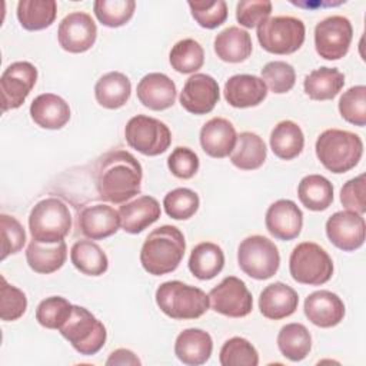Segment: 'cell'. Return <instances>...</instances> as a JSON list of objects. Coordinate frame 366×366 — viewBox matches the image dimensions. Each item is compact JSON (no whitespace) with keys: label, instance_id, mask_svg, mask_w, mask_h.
I'll list each match as a JSON object with an SVG mask.
<instances>
[{"label":"cell","instance_id":"6da1fadb","mask_svg":"<svg viewBox=\"0 0 366 366\" xmlns=\"http://www.w3.org/2000/svg\"><path fill=\"white\" fill-rule=\"evenodd\" d=\"M142 179V164L126 150L104 153L94 167V184L99 197L116 204L140 193Z\"/></svg>","mask_w":366,"mask_h":366},{"label":"cell","instance_id":"7a4b0ae2","mask_svg":"<svg viewBox=\"0 0 366 366\" xmlns=\"http://www.w3.org/2000/svg\"><path fill=\"white\" fill-rule=\"evenodd\" d=\"M186 250V240L182 230L172 224H163L149 233L140 250L143 269L162 276L177 269Z\"/></svg>","mask_w":366,"mask_h":366},{"label":"cell","instance_id":"3957f363","mask_svg":"<svg viewBox=\"0 0 366 366\" xmlns=\"http://www.w3.org/2000/svg\"><path fill=\"white\" fill-rule=\"evenodd\" d=\"M315 150L317 159L329 172L346 173L362 159L363 142L353 132L327 129L319 134Z\"/></svg>","mask_w":366,"mask_h":366},{"label":"cell","instance_id":"277c9868","mask_svg":"<svg viewBox=\"0 0 366 366\" xmlns=\"http://www.w3.org/2000/svg\"><path fill=\"white\" fill-rule=\"evenodd\" d=\"M154 297L159 309L166 316L177 320L197 319L203 316L210 306L209 295L202 289L180 280L162 283L157 287Z\"/></svg>","mask_w":366,"mask_h":366},{"label":"cell","instance_id":"5b68a950","mask_svg":"<svg viewBox=\"0 0 366 366\" xmlns=\"http://www.w3.org/2000/svg\"><path fill=\"white\" fill-rule=\"evenodd\" d=\"M29 229L34 240L41 243H57L71 229L69 206L57 197H46L37 202L29 216Z\"/></svg>","mask_w":366,"mask_h":366},{"label":"cell","instance_id":"8992f818","mask_svg":"<svg viewBox=\"0 0 366 366\" xmlns=\"http://www.w3.org/2000/svg\"><path fill=\"white\" fill-rule=\"evenodd\" d=\"M61 336L84 356L96 355L106 343L104 325L86 307L73 305L69 319L59 329Z\"/></svg>","mask_w":366,"mask_h":366},{"label":"cell","instance_id":"52a82bcc","mask_svg":"<svg viewBox=\"0 0 366 366\" xmlns=\"http://www.w3.org/2000/svg\"><path fill=\"white\" fill-rule=\"evenodd\" d=\"M289 270L297 283L319 286L330 280L333 262L329 253L313 242H302L290 253Z\"/></svg>","mask_w":366,"mask_h":366},{"label":"cell","instance_id":"ba28073f","mask_svg":"<svg viewBox=\"0 0 366 366\" xmlns=\"http://www.w3.org/2000/svg\"><path fill=\"white\" fill-rule=\"evenodd\" d=\"M260 46L273 54H292L305 41V23L293 16H274L257 26Z\"/></svg>","mask_w":366,"mask_h":366},{"label":"cell","instance_id":"9c48e42d","mask_svg":"<svg viewBox=\"0 0 366 366\" xmlns=\"http://www.w3.org/2000/svg\"><path fill=\"white\" fill-rule=\"evenodd\" d=\"M237 263L247 276L256 280H266L279 270L280 254L277 246L270 239L253 234L240 242Z\"/></svg>","mask_w":366,"mask_h":366},{"label":"cell","instance_id":"30bf717a","mask_svg":"<svg viewBox=\"0 0 366 366\" xmlns=\"http://www.w3.org/2000/svg\"><path fill=\"white\" fill-rule=\"evenodd\" d=\"M124 137L132 149L144 156L162 154L172 143V133L167 124L146 114L133 116L126 123Z\"/></svg>","mask_w":366,"mask_h":366},{"label":"cell","instance_id":"8fae6325","mask_svg":"<svg viewBox=\"0 0 366 366\" xmlns=\"http://www.w3.org/2000/svg\"><path fill=\"white\" fill-rule=\"evenodd\" d=\"M353 37V27L345 16H329L315 27V47L320 57L339 60L349 51Z\"/></svg>","mask_w":366,"mask_h":366},{"label":"cell","instance_id":"7c38bea8","mask_svg":"<svg viewBox=\"0 0 366 366\" xmlns=\"http://www.w3.org/2000/svg\"><path fill=\"white\" fill-rule=\"evenodd\" d=\"M210 307L229 317H244L253 309V297L246 283L236 277L227 276L209 292Z\"/></svg>","mask_w":366,"mask_h":366},{"label":"cell","instance_id":"4fadbf2b","mask_svg":"<svg viewBox=\"0 0 366 366\" xmlns=\"http://www.w3.org/2000/svg\"><path fill=\"white\" fill-rule=\"evenodd\" d=\"M37 80V69L30 61H14L9 64L0 77L1 110L20 107Z\"/></svg>","mask_w":366,"mask_h":366},{"label":"cell","instance_id":"5bb4252c","mask_svg":"<svg viewBox=\"0 0 366 366\" xmlns=\"http://www.w3.org/2000/svg\"><path fill=\"white\" fill-rule=\"evenodd\" d=\"M97 37V26L86 11H71L63 17L57 29V40L69 53H83L92 49Z\"/></svg>","mask_w":366,"mask_h":366},{"label":"cell","instance_id":"9a60e30c","mask_svg":"<svg viewBox=\"0 0 366 366\" xmlns=\"http://www.w3.org/2000/svg\"><path fill=\"white\" fill-rule=\"evenodd\" d=\"M365 232L363 214L352 210L336 212L326 220L327 239L343 252L359 249L365 243Z\"/></svg>","mask_w":366,"mask_h":366},{"label":"cell","instance_id":"2e32d148","mask_svg":"<svg viewBox=\"0 0 366 366\" xmlns=\"http://www.w3.org/2000/svg\"><path fill=\"white\" fill-rule=\"evenodd\" d=\"M179 99L186 112L192 114H207L220 99L219 83L206 73H194L186 80Z\"/></svg>","mask_w":366,"mask_h":366},{"label":"cell","instance_id":"e0dca14e","mask_svg":"<svg viewBox=\"0 0 366 366\" xmlns=\"http://www.w3.org/2000/svg\"><path fill=\"white\" fill-rule=\"evenodd\" d=\"M264 224L269 233L276 239L292 240L300 234L303 213L293 200L279 199L267 207Z\"/></svg>","mask_w":366,"mask_h":366},{"label":"cell","instance_id":"ac0fdd59","mask_svg":"<svg viewBox=\"0 0 366 366\" xmlns=\"http://www.w3.org/2000/svg\"><path fill=\"white\" fill-rule=\"evenodd\" d=\"M306 317L319 327H333L345 317L343 300L330 290H316L305 299Z\"/></svg>","mask_w":366,"mask_h":366},{"label":"cell","instance_id":"d6986e66","mask_svg":"<svg viewBox=\"0 0 366 366\" xmlns=\"http://www.w3.org/2000/svg\"><path fill=\"white\" fill-rule=\"evenodd\" d=\"M137 99L150 110H166L176 102V84L164 73H149L137 83Z\"/></svg>","mask_w":366,"mask_h":366},{"label":"cell","instance_id":"ffe728a7","mask_svg":"<svg viewBox=\"0 0 366 366\" xmlns=\"http://www.w3.org/2000/svg\"><path fill=\"white\" fill-rule=\"evenodd\" d=\"M223 94L226 102L237 109L260 104L267 96V86L254 74H234L224 83Z\"/></svg>","mask_w":366,"mask_h":366},{"label":"cell","instance_id":"44dd1931","mask_svg":"<svg viewBox=\"0 0 366 366\" xmlns=\"http://www.w3.org/2000/svg\"><path fill=\"white\" fill-rule=\"evenodd\" d=\"M200 146L206 154L214 159L229 156L236 144V129L224 117H213L200 129Z\"/></svg>","mask_w":366,"mask_h":366},{"label":"cell","instance_id":"7402d4cb","mask_svg":"<svg viewBox=\"0 0 366 366\" xmlns=\"http://www.w3.org/2000/svg\"><path fill=\"white\" fill-rule=\"evenodd\" d=\"M120 226L119 212L107 204L86 206L79 213V229L92 240L106 239L114 234Z\"/></svg>","mask_w":366,"mask_h":366},{"label":"cell","instance_id":"603a6c76","mask_svg":"<svg viewBox=\"0 0 366 366\" xmlns=\"http://www.w3.org/2000/svg\"><path fill=\"white\" fill-rule=\"evenodd\" d=\"M299 305V296L286 283L274 282L267 285L259 296L260 313L272 320H280L293 315Z\"/></svg>","mask_w":366,"mask_h":366},{"label":"cell","instance_id":"cb8c5ba5","mask_svg":"<svg viewBox=\"0 0 366 366\" xmlns=\"http://www.w3.org/2000/svg\"><path fill=\"white\" fill-rule=\"evenodd\" d=\"M213 352L212 336L197 327H189L180 332L174 342V355L189 366L206 363Z\"/></svg>","mask_w":366,"mask_h":366},{"label":"cell","instance_id":"d4e9b609","mask_svg":"<svg viewBox=\"0 0 366 366\" xmlns=\"http://www.w3.org/2000/svg\"><path fill=\"white\" fill-rule=\"evenodd\" d=\"M30 116L37 126L57 130L70 120V107L63 97L53 93H43L31 102Z\"/></svg>","mask_w":366,"mask_h":366},{"label":"cell","instance_id":"484cf974","mask_svg":"<svg viewBox=\"0 0 366 366\" xmlns=\"http://www.w3.org/2000/svg\"><path fill=\"white\" fill-rule=\"evenodd\" d=\"M119 214L122 229L127 233L137 234L160 217V204L153 196H139L129 203H123Z\"/></svg>","mask_w":366,"mask_h":366},{"label":"cell","instance_id":"4316f807","mask_svg":"<svg viewBox=\"0 0 366 366\" xmlns=\"http://www.w3.org/2000/svg\"><path fill=\"white\" fill-rule=\"evenodd\" d=\"M213 47L220 60L227 63H240L252 54L253 44L250 34L246 30L237 26H229L216 34Z\"/></svg>","mask_w":366,"mask_h":366},{"label":"cell","instance_id":"83f0119b","mask_svg":"<svg viewBox=\"0 0 366 366\" xmlns=\"http://www.w3.org/2000/svg\"><path fill=\"white\" fill-rule=\"evenodd\" d=\"M67 257V246L64 240L57 243H41L31 240L26 250V260L31 270L49 274L59 270Z\"/></svg>","mask_w":366,"mask_h":366},{"label":"cell","instance_id":"f1b7e54d","mask_svg":"<svg viewBox=\"0 0 366 366\" xmlns=\"http://www.w3.org/2000/svg\"><path fill=\"white\" fill-rule=\"evenodd\" d=\"M132 93V83L122 71H109L103 74L94 86L97 103L106 109H119L127 103Z\"/></svg>","mask_w":366,"mask_h":366},{"label":"cell","instance_id":"f546056e","mask_svg":"<svg viewBox=\"0 0 366 366\" xmlns=\"http://www.w3.org/2000/svg\"><path fill=\"white\" fill-rule=\"evenodd\" d=\"M266 154V143L259 134L253 132H242L230 153V162L240 170H254L264 163Z\"/></svg>","mask_w":366,"mask_h":366},{"label":"cell","instance_id":"4dcf8cb0","mask_svg":"<svg viewBox=\"0 0 366 366\" xmlns=\"http://www.w3.org/2000/svg\"><path fill=\"white\" fill-rule=\"evenodd\" d=\"M224 266V253L213 242H202L192 249L189 270L200 280H210L217 276Z\"/></svg>","mask_w":366,"mask_h":366},{"label":"cell","instance_id":"1f68e13d","mask_svg":"<svg viewBox=\"0 0 366 366\" xmlns=\"http://www.w3.org/2000/svg\"><path fill=\"white\" fill-rule=\"evenodd\" d=\"M345 84V74L336 67H319L312 70L303 81L305 93L312 100H332Z\"/></svg>","mask_w":366,"mask_h":366},{"label":"cell","instance_id":"d6a6232c","mask_svg":"<svg viewBox=\"0 0 366 366\" xmlns=\"http://www.w3.org/2000/svg\"><path fill=\"white\" fill-rule=\"evenodd\" d=\"M305 146V134L300 126L292 120L279 122L270 133V149L279 159L297 157Z\"/></svg>","mask_w":366,"mask_h":366},{"label":"cell","instance_id":"836d02e7","mask_svg":"<svg viewBox=\"0 0 366 366\" xmlns=\"http://www.w3.org/2000/svg\"><path fill=\"white\" fill-rule=\"evenodd\" d=\"M297 196L306 209L322 212L333 202V186L322 174H307L297 186Z\"/></svg>","mask_w":366,"mask_h":366},{"label":"cell","instance_id":"e575fe53","mask_svg":"<svg viewBox=\"0 0 366 366\" xmlns=\"http://www.w3.org/2000/svg\"><path fill=\"white\" fill-rule=\"evenodd\" d=\"M73 266L87 276H100L109 267L107 254L93 240H77L70 249Z\"/></svg>","mask_w":366,"mask_h":366},{"label":"cell","instance_id":"d590c367","mask_svg":"<svg viewBox=\"0 0 366 366\" xmlns=\"http://www.w3.org/2000/svg\"><path fill=\"white\" fill-rule=\"evenodd\" d=\"M16 13L23 29L43 30L54 21L57 3L54 0H20Z\"/></svg>","mask_w":366,"mask_h":366},{"label":"cell","instance_id":"8d00e7d4","mask_svg":"<svg viewBox=\"0 0 366 366\" xmlns=\"http://www.w3.org/2000/svg\"><path fill=\"white\" fill-rule=\"evenodd\" d=\"M277 347L286 359L300 362L312 349L310 332L302 323H287L277 335Z\"/></svg>","mask_w":366,"mask_h":366},{"label":"cell","instance_id":"74e56055","mask_svg":"<svg viewBox=\"0 0 366 366\" xmlns=\"http://www.w3.org/2000/svg\"><path fill=\"white\" fill-rule=\"evenodd\" d=\"M169 61L170 66L179 73H194L204 63V50L194 39H183L172 47Z\"/></svg>","mask_w":366,"mask_h":366},{"label":"cell","instance_id":"f35d334b","mask_svg":"<svg viewBox=\"0 0 366 366\" xmlns=\"http://www.w3.org/2000/svg\"><path fill=\"white\" fill-rule=\"evenodd\" d=\"M219 362L222 366H257L259 353L247 339L234 336L223 343Z\"/></svg>","mask_w":366,"mask_h":366},{"label":"cell","instance_id":"ab89813d","mask_svg":"<svg viewBox=\"0 0 366 366\" xmlns=\"http://www.w3.org/2000/svg\"><path fill=\"white\" fill-rule=\"evenodd\" d=\"M134 0H96L93 11L97 20L107 27H120L126 24L134 13Z\"/></svg>","mask_w":366,"mask_h":366},{"label":"cell","instance_id":"60d3db41","mask_svg":"<svg viewBox=\"0 0 366 366\" xmlns=\"http://www.w3.org/2000/svg\"><path fill=\"white\" fill-rule=\"evenodd\" d=\"M199 204L200 199L197 193L187 187L173 189L163 199V206L167 216L174 220L190 219L197 212Z\"/></svg>","mask_w":366,"mask_h":366},{"label":"cell","instance_id":"b9f144b4","mask_svg":"<svg viewBox=\"0 0 366 366\" xmlns=\"http://www.w3.org/2000/svg\"><path fill=\"white\" fill-rule=\"evenodd\" d=\"M73 305L61 296L43 299L36 309V320L46 329H60L69 319Z\"/></svg>","mask_w":366,"mask_h":366},{"label":"cell","instance_id":"7bdbcfd3","mask_svg":"<svg viewBox=\"0 0 366 366\" xmlns=\"http://www.w3.org/2000/svg\"><path fill=\"white\" fill-rule=\"evenodd\" d=\"M340 116L355 126L366 124V87L363 84L347 89L337 103Z\"/></svg>","mask_w":366,"mask_h":366},{"label":"cell","instance_id":"ee69618b","mask_svg":"<svg viewBox=\"0 0 366 366\" xmlns=\"http://www.w3.org/2000/svg\"><path fill=\"white\" fill-rule=\"evenodd\" d=\"M262 80L273 93L282 94L287 93L295 86L296 71L290 63L283 60H273L263 66Z\"/></svg>","mask_w":366,"mask_h":366},{"label":"cell","instance_id":"f6af8a7d","mask_svg":"<svg viewBox=\"0 0 366 366\" xmlns=\"http://www.w3.org/2000/svg\"><path fill=\"white\" fill-rule=\"evenodd\" d=\"M0 317L4 322H13L21 317L27 309V297L23 290L7 283L6 277H0Z\"/></svg>","mask_w":366,"mask_h":366},{"label":"cell","instance_id":"bcb514c9","mask_svg":"<svg viewBox=\"0 0 366 366\" xmlns=\"http://www.w3.org/2000/svg\"><path fill=\"white\" fill-rule=\"evenodd\" d=\"M193 19L204 29H216L227 19V4L223 0L217 1H189L187 3Z\"/></svg>","mask_w":366,"mask_h":366},{"label":"cell","instance_id":"7dc6e473","mask_svg":"<svg viewBox=\"0 0 366 366\" xmlns=\"http://www.w3.org/2000/svg\"><path fill=\"white\" fill-rule=\"evenodd\" d=\"M0 227H1V260L9 254L20 252L26 243V232L21 223L6 213L0 214Z\"/></svg>","mask_w":366,"mask_h":366},{"label":"cell","instance_id":"c3c4849f","mask_svg":"<svg viewBox=\"0 0 366 366\" xmlns=\"http://www.w3.org/2000/svg\"><path fill=\"white\" fill-rule=\"evenodd\" d=\"M272 3L269 0H243L236 4V20L240 26L252 29L269 19Z\"/></svg>","mask_w":366,"mask_h":366},{"label":"cell","instance_id":"681fc988","mask_svg":"<svg viewBox=\"0 0 366 366\" xmlns=\"http://www.w3.org/2000/svg\"><path fill=\"white\" fill-rule=\"evenodd\" d=\"M199 156L189 147L177 146L167 157V167L179 179H192L199 170Z\"/></svg>","mask_w":366,"mask_h":366},{"label":"cell","instance_id":"f907efd6","mask_svg":"<svg viewBox=\"0 0 366 366\" xmlns=\"http://www.w3.org/2000/svg\"><path fill=\"white\" fill-rule=\"evenodd\" d=\"M340 202L347 210L359 214L366 212V180L363 173L343 184L340 189Z\"/></svg>","mask_w":366,"mask_h":366},{"label":"cell","instance_id":"816d5d0a","mask_svg":"<svg viewBox=\"0 0 366 366\" xmlns=\"http://www.w3.org/2000/svg\"><path fill=\"white\" fill-rule=\"evenodd\" d=\"M140 359L129 349H116L110 353L109 359L106 360L107 366L112 365H140Z\"/></svg>","mask_w":366,"mask_h":366}]
</instances>
